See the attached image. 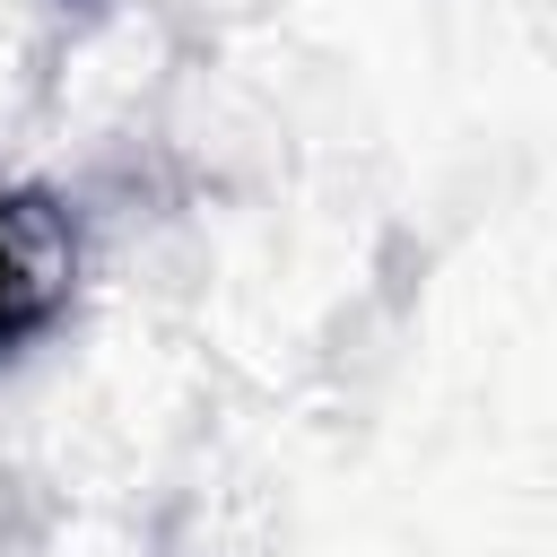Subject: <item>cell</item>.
<instances>
[{"instance_id":"1","label":"cell","mask_w":557,"mask_h":557,"mask_svg":"<svg viewBox=\"0 0 557 557\" xmlns=\"http://www.w3.org/2000/svg\"><path fill=\"white\" fill-rule=\"evenodd\" d=\"M44 322H52V278H44V261L17 244V226H9V209H0V357L26 348Z\"/></svg>"}]
</instances>
